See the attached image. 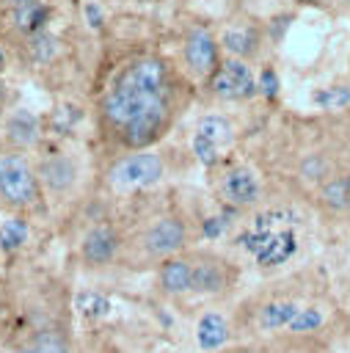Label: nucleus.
<instances>
[{
  "label": "nucleus",
  "instance_id": "nucleus-1",
  "mask_svg": "<svg viewBox=\"0 0 350 353\" xmlns=\"http://www.w3.org/2000/svg\"><path fill=\"white\" fill-rule=\"evenodd\" d=\"M196 88L179 72L174 55L157 47H135L105 66L94 83V130L107 157L152 149L176 127Z\"/></svg>",
  "mask_w": 350,
  "mask_h": 353
},
{
  "label": "nucleus",
  "instance_id": "nucleus-2",
  "mask_svg": "<svg viewBox=\"0 0 350 353\" xmlns=\"http://www.w3.org/2000/svg\"><path fill=\"white\" fill-rule=\"evenodd\" d=\"M259 132L254 157L284 196L306 207L322 185L350 171V113H278Z\"/></svg>",
  "mask_w": 350,
  "mask_h": 353
},
{
  "label": "nucleus",
  "instance_id": "nucleus-3",
  "mask_svg": "<svg viewBox=\"0 0 350 353\" xmlns=\"http://www.w3.org/2000/svg\"><path fill=\"white\" fill-rule=\"evenodd\" d=\"M322 290H325V281L314 270H295V273L270 279L267 284L256 287L231 309L237 339L265 342V339L284 336V331L300 314V309Z\"/></svg>",
  "mask_w": 350,
  "mask_h": 353
},
{
  "label": "nucleus",
  "instance_id": "nucleus-4",
  "mask_svg": "<svg viewBox=\"0 0 350 353\" xmlns=\"http://www.w3.org/2000/svg\"><path fill=\"white\" fill-rule=\"evenodd\" d=\"M124 229L121 268L154 270L171 256L193 248V221L176 204H154Z\"/></svg>",
  "mask_w": 350,
  "mask_h": 353
},
{
  "label": "nucleus",
  "instance_id": "nucleus-5",
  "mask_svg": "<svg viewBox=\"0 0 350 353\" xmlns=\"http://www.w3.org/2000/svg\"><path fill=\"white\" fill-rule=\"evenodd\" d=\"M207 185L215 204L237 215L254 212L281 193L254 154H237V152L220 160L218 165L207 168Z\"/></svg>",
  "mask_w": 350,
  "mask_h": 353
},
{
  "label": "nucleus",
  "instance_id": "nucleus-6",
  "mask_svg": "<svg viewBox=\"0 0 350 353\" xmlns=\"http://www.w3.org/2000/svg\"><path fill=\"white\" fill-rule=\"evenodd\" d=\"M36 160V176L41 185L44 207L52 212L72 210L74 201L85 193L88 176H91V163L88 154L77 143H52L47 149H39L33 154Z\"/></svg>",
  "mask_w": 350,
  "mask_h": 353
},
{
  "label": "nucleus",
  "instance_id": "nucleus-7",
  "mask_svg": "<svg viewBox=\"0 0 350 353\" xmlns=\"http://www.w3.org/2000/svg\"><path fill=\"white\" fill-rule=\"evenodd\" d=\"M168 154L157 146L121 152L105 160L102 165V188L113 196H138L163 185L168 176Z\"/></svg>",
  "mask_w": 350,
  "mask_h": 353
},
{
  "label": "nucleus",
  "instance_id": "nucleus-8",
  "mask_svg": "<svg viewBox=\"0 0 350 353\" xmlns=\"http://www.w3.org/2000/svg\"><path fill=\"white\" fill-rule=\"evenodd\" d=\"M0 210L6 215H33L44 207L36 160L17 146H0Z\"/></svg>",
  "mask_w": 350,
  "mask_h": 353
},
{
  "label": "nucleus",
  "instance_id": "nucleus-9",
  "mask_svg": "<svg viewBox=\"0 0 350 353\" xmlns=\"http://www.w3.org/2000/svg\"><path fill=\"white\" fill-rule=\"evenodd\" d=\"M174 61H176L179 72L185 74V80L196 88V94L204 91L207 83L212 80V74L218 72L220 61H223L215 28L209 22H201V19L187 22L182 28Z\"/></svg>",
  "mask_w": 350,
  "mask_h": 353
},
{
  "label": "nucleus",
  "instance_id": "nucleus-10",
  "mask_svg": "<svg viewBox=\"0 0 350 353\" xmlns=\"http://www.w3.org/2000/svg\"><path fill=\"white\" fill-rule=\"evenodd\" d=\"M190 256V295L196 298H226L243 279V265L234 254L220 248H187Z\"/></svg>",
  "mask_w": 350,
  "mask_h": 353
},
{
  "label": "nucleus",
  "instance_id": "nucleus-11",
  "mask_svg": "<svg viewBox=\"0 0 350 353\" xmlns=\"http://www.w3.org/2000/svg\"><path fill=\"white\" fill-rule=\"evenodd\" d=\"M243 127L240 119L234 113H226V108H215L204 116H198V121L190 130V154L204 165L212 168L220 160H226L229 154L237 152V143L243 138Z\"/></svg>",
  "mask_w": 350,
  "mask_h": 353
},
{
  "label": "nucleus",
  "instance_id": "nucleus-12",
  "mask_svg": "<svg viewBox=\"0 0 350 353\" xmlns=\"http://www.w3.org/2000/svg\"><path fill=\"white\" fill-rule=\"evenodd\" d=\"M259 91V77H256V66L240 58H229L223 55L218 72L212 74V80L207 83V88L201 91L209 102H215L218 108H237V105H248L256 99Z\"/></svg>",
  "mask_w": 350,
  "mask_h": 353
},
{
  "label": "nucleus",
  "instance_id": "nucleus-13",
  "mask_svg": "<svg viewBox=\"0 0 350 353\" xmlns=\"http://www.w3.org/2000/svg\"><path fill=\"white\" fill-rule=\"evenodd\" d=\"M124 229L113 218H96L77 240V262L88 270H105L121 262Z\"/></svg>",
  "mask_w": 350,
  "mask_h": 353
},
{
  "label": "nucleus",
  "instance_id": "nucleus-14",
  "mask_svg": "<svg viewBox=\"0 0 350 353\" xmlns=\"http://www.w3.org/2000/svg\"><path fill=\"white\" fill-rule=\"evenodd\" d=\"M215 33H218V44H220L223 55L248 61L254 66L262 61V55L267 52V44H270L265 25L248 14L226 19L220 28H215Z\"/></svg>",
  "mask_w": 350,
  "mask_h": 353
},
{
  "label": "nucleus",
  "instance_id": "nucleus-15",
  "mask_svg": "<svg viewBox=\"0 0 350 353\" xmlns=\"http://www.w3.org/2000/svg\"><path fill=\"white\" fill-rule=\"evenodd\" d=\"M50 17H52L50 0H25L19 6L0 8V36H3L6 47L17 50L19 44L33 39L36 33L47 30Z\"/></svg>",
  "mask_w": 350,
  "mask_h": 353
},
{
  "label": "nucleus",
  "instance_id": "nucleus-16",
  "mask_svg": "<svg viewBox=\"0 0 350 353\" xmlns=\"http://www.w3.org/2000/svg\"><path fill=\"white\" fill-rule=\"evenodd\" d=\"M234 339H237V334H234L231 312L229 314L220 309L201 312V317L196 323V345L201 353H220V350L231 347Z\"/></svg>",
  "mask_w": 350,
  "mask_h": 353
},
{
  "label": "nucleus",
  "instance_id": "nucleus-17",
  "mask_svg": "<svg viewBox=\"0 0 350 353\" xmlns=\"http://www.w3.org/2000/svg\"><path fill=\"white\" fill-rule=\"evenodd\" d=\"M154 287L165 298L190 295V256H187V251L179 256H171L154 268Z\"/></svg>",
  "mask_w": 350,
  "mask_h": 353
},
{
  "label": "nucleus",
  "instance_id": "nucleus-18",
  "mask_svg": "<svg viewBox=\"0 0 350 353\" xmlns=\"http://www.w3.org/2000/svg\"><path fill=\"white\" fill-rule=\"evenodd\" d=\"M6 353H72V342L58 328H41L33 336H28L22 345H17Z\"/></svg>",
  "mask_w": 350,
  "mask_h": 353
},
{
  "label": "nucleus",
  "instance_id": "nucleus-19",
  "mask_svg": "<svg viewBox=\"0 0 350 353\" xmlns=\"http://www.w3.org/2000/svg\"><path fill=\"white\" fill-rule=\"evenodd\" d=\"M28 243V215H8L0 226V251L14 254Z\"/></svg>",
  "mask_w": 350,
  "mask_h": 353
},
{
  "label": "nucleus",
  "instance_id": "nucleus-20",
  "mask_svg": "<svg viewBox=\"0 0 350 353\" xmlns=\"http://www.w3.org/2000/svg\"><path fill=\"white\" fill-rule=\"evenodd\" d=\"M80 14H83V22L91 30H102V25H105V8H102L99 0H83Z\"/></svg>",
  "mask_w": 350,
  "mask_h": 353
},
{
  "label": "nucleus",
  "instance_id": "nucleus-21",
  "mask_svg": "<svg viewBox=\"0 0 350 353\" xmlns=\"http://www.w3.org/2000/svg\"><path fill=\"white\" fill-rule=\"evenodd\" d=\"M25 0H0V8H11V6H19Z\"/></svg>",
  "mask_w": 350,
  "mask_h": 353
},
{
  "label": "nucleus",
  "instance_id": "nucleus-22",
  "mask_svg": "<svg viewBox=\"0 0 350 353\" xmlns=\"http://www.w3.org/2000/svg\"><path fill=\"white\" fill-rule=\"evenodd\" d=\"M3 63H6V41L0 36V69H3Z\"/></svg>",
  "mask_w": 350,
  "mask_h": 353
},
{
  "label": "nucleus",
  "instance_id": "nucleus-23",
  "mask_svg": "<svg viewBox=\"0 0 350 353\" xmlns=\"http://www.w3.org/2000/svg\"><path fill=\"white\" fill-rule=\"evenodd\" d=\"M339 8H342V11H347V14H350V0H339Z\"/></svg>",
  "mask_w": 350,
  "mask_h": 353
},
{
  "label": "nucleus",
  "instance_id": "nucleus-24",
  "mask_svg": "<svg viewBox=\"0 0 350 353\" xmlns=\"http://www.w3.org/2000/svg\"><path fill=\"white\" fill-rule=\"evenodd\" d=\"M107 353H116V350H107Z\"/></svg>",
  "mask_w": 350,
  "mask_h": 353
}]
</instances>
